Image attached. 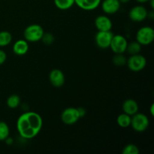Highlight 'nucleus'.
Wrapping results in <instances>:
<instances>
[{
  "mask_svg": "<svg viewBox=\"0 0 154 154\" xmlns=\"http://www.w3.org/2000/svg\"><path fill=\"white\" fill-rule=\"evenodd\" d=\"M43 120L36 112H26L21 114L17 121L18 133L25 139L35 138L42 130Z\"/></svg>",
  "mask_w": 154,
  "mask_h": 154,
  "instance_id": "nucleus-1",
  "label": "nucleus"
},
{
  "mask_svg": "<svg viewBox=\"0 0 154 154\" xmlns=\"http://www.w3.org/2000/svg\"><path fill=\"white\" fill-rule=\"evenodd\" d=\"M45 33L43 28L38 24L28 26L23 32V37L28 42H37L42 40Z\"/></svg>",
  "mask_w": 154,
  "mask_h": 154,
  "instance_id": "nucleus-2",
  "label": "nucleus"
},
{
  "mask_svg": "<svg viewBox=\"0 0 154 154\" xmlns=\"http://www.w3.org/2000/svg\"><path fill=\"white\" fill-rule=\"evenodd\" d=\"M150 121L145 114L136 113L131 117V125L134 131L137 132H143L148 128Z\"/></svg>",
  "mask_w": 154,
  "mask_h": 154,
  "instance_id": "nucleus-3",
  "label": "nucleus"
},
{
  "mask_svg": "<svg viewBox=\"0 0 154 154\" xmlns=\"http://www.w3.org/2000/svg\"><path fill=\"white\" fill-rule=\"evenodd\" d=\"M154 40V30L150 26H143L136 33V41L141 45H149Z\"/></svg>",
  "mask_w": 154,
  "mask_h": 154,
  "instance_id": "nucleus-4",
  "label": "nucleus"
},
{
  "mask_svg": "<svg viewBox=\"0 0 154 154\" xmlns=\"http://www.w3.org/2000/svg\"><path fill=\"white\" fill-rule=\"evenodd\" d=\"M126 65L130 71L138 72L142 71L147 65V60L144 56L141 54L131 55L126 61Z\"/></svg>",
  "mask_w": 154,
  "mask_h": 154,
  "instance_id": "nucleus-5",
  "label": "nucleus"
},
{
  "mask_svg": "<svg viewBox=\"0 0 154 154\" xmlns=\"http://www.w3.org/2000/svg\"><path fill=\"white\" fill-rule=\"evenodd\" d=\"M128 42L126 38L122 35H116L113 36L110 48L115 54H124L126 51Z\"/></svg>",
  "mask_w": 154,
  "mask_h": 154,
  "instance_id": "nucleus-6",
  "label": "nucleus"
},
{
  "mask_svg": "<svg viewBox=\"0 0 154 154\" xmlns=\"http://www.w3.org/2000/svg\"><path fill=\"white\" fill-rule=\"evenodd\" d=\"M113 36H114V34L111 30L110 31H98L95 36L96 45L101 49L109 48Z\"/></svg>",
  "mask_w": 154,
  "mask_h": 154,
  "instance_id": "nucleus-7",
  "label": "nucleus"
},
{
  "mask_svg": "<svg viewBox=\"0 0 154 154\" xmlns=\"http://www.w3.org/2000/svg\"><path fill=\"white\" fill-rule=\"evenodd\" d=\"M81 118L78 108H68L65 109L61 114V120L66 125H73Z\"/></svg>",
  "mask_w": 154,
  "mask_h": 154,
  "instance_id": "nucleus-8",
  "label": "nucleus"
},
{
  "mask_svg": "<svg viewBox=\"0 0 154 154\" xmlns=\"http://www.w3.org/2000/svg\"><path fill=\"white\" fill-rule=\"evenodd\" d=\"M147 14L148 12L145 7L142 5H136L131 9L129 16L134 22H141L147 17Z\"/></svg>",
  "mask_w": 154,
  "mask_h": 154,
  "instance_id": "nucleus-9",
  "label": "nucleus"
},
{
  "mask_svg": "<svg viewBox=\"0 0 154 154\" xmlns=\"http://www.w3.org/2000/svg\"><path fill=\"white\" fill-rule=\"evenodd\" d=\"M49 81L54 87L57 88L63 87L65 84L64 73L60 69H53L49 75Z\"/></svg>",
  "mask_w": 154,
  "mask_h": 154,
  "instance_id": "nucleus-10",
  "label": "nucleus"
},
{
  "mask_svg": "<svg viewBox=\"0 0 154 154\" xmlns=\"http://www.w3.org/2000/svg\"><path fill=\"white\" fill-rule=\"evenodd\" d=\"M120 5L119 0H103L101 3L102 9L107 14H114L120 10Z\"/></svg>",
  "mask_w": 154,
  "mask_h": 154,
  "instance_id": "nucleus-11",
  "label": "nucleus"
},
{
  "mask_svg": "<svg viewBox=\"0 0 154 154\" xmlns=\"http://www.w3.org/2000/svg\"><path fill=\"white\" fill-rule=\"evenodd\" d=\"M95 26L98 31H110L112 28V22L108 17L99 15L95 20Z\"/></svg>",
  "mask_w": 154,
  "mask_h": 154,
  "instance_id": "nucleus-12",
  "label": "nucleus"
},
{
  "mask_svg": "<svg viewBox=\"0 0 154 154\" xmlns=\"http://www.w3.org/2000/svg\"><path fill=\"white\" fill-rule=\"evenodd\" d=\"M122 108H123V113L132 117L138 112L139 107L136 101L132 99H128L123 102Z\"/></svg>",
  "mask_w": 154,
  "mask_h": 154,
  "instance_id": "nucleus-13",
  "label": "nucleus"
},
{
  "mask_svg": "<svg viewBox=\"0 0 154 154\" xmlns=\"http://www.w3.org/2000/svg\"><path fill=\"white\" fill-rule=\"evenodd\" d=\"M101 2L102 0H75V4L82 10L93 11L100 5Z\"/></svg>",
  "mask_w": 154,
  "mask_h": 154,
  "instance_id": "nucleus-14",
  "label": "nucleus"
},
{
  "mask_svg": "<svg viewBox=\"0 0 154 154\" xmlns=\"http://www.w3.org/2000/svg\"><path fill=\"white\" fill-rule=\"evenodd\" d=\"M29 51V44L28 42L24 39H20L14 43L13 46V52L16 55L23 56L28 52Z\"/></svg>",
  "mask_w": 154,
  "mask_h": 154,
  "instance_id": "nucleus-15",
  "label": "nucleus"
},
{
  "mask_svg": "<svg viewBox=\"0 0 154 154\" xmlns=\"http://www.w3.org/2000/svg\"><path fill=\"white\" fill-rule=\"evenodd\" d=\"M131 116L123 113L120 114L117 118V123L119 126L122 128H127L131 125Z\"/></svg>",
  "mask_w": 154,
  "mask_h": 154,
  "instance_id": "nucleus-16",
  "label": "nucleus"
},
{
  "mask_svg": "<svg viewBox=\"0 0 154 154\" xmlns=\"http://www.w3.org/2000/svg\"><path fill=\"white\" fill-rule=\"evenodd\" d=\"M56 7L60 10H68L75 5V0H54Z\"/></svg>",
  "mask_w": 154,
  "mask_h": 154,
  "instance_id": "nucleus-17",
  "label": "nucleus"
},
{
  "mask_svg": "<svg viewBox=\"0 0 154 154\" xmlns=\"http://www.w3.org/2000/svg\"><path fill=\"white\" fill-rule=\"evenodd\" d=\"M141 45L138 43V42H132L131 43H128L127 47H126V52L129 55H135L138 54L141 52Z\"/></svg>",
  "mask_w": 154,
  "mask_h": 154,
  "instance_id": "nucleus-18",
  "label": "nucleus"
},
{
  "mask_svg": "<svg viewBox=\"0 0 154 154\" xmlns=\"http://www.w3.org/2000/svg\"><path fill=\"white\" fill-rule=\"evenodd\" d=\"M12 41V35L9 32L2 31L0 32V48L6 47Z\"/></svg>",
  "mask_w": 154,
  "mask_h": 154,
  "instance_id": "nucleus-19",
  "label": "nucleus"
},
{
  "mask_svg": "<svg viewBox=\"0 0 154 154\" xmlns=\"http://www.w3.org/2000/svg\"><path fill=\"white\" fill-rule=\"evenodd\" d=\"M6 104H7V106L9 108L14 109V108H17L20 104V98L16 94L11 95L7 99Z\"/></svg>",
  "mask_w": 154,
  "mask_h": 154,
  "instance_id": "nucleus-20",
  "label": "nucleus"
},
{
  "mask_svg": "<svg viewBox=\"0 0 154 154\" xmlns=\"http://www.w3.org/2000/svg\"><path fill=\"white\" fill-rule=\"evenodd\" d=\"M10 135V129L5 122L0 121V141H5Z\"/></svg>",
  "mask_w": 154,
  "mask_h": 154,
  "instance_id": "nucleus-21",
  "label": "nucleus"
},
{
  "mask_svg": "<svg viewBox=\"0 0 154 154\" xmlns=\"http://www.w3.org/2000/svg\"><path fill=\"white\" fill-rule=\"evenodd\" d=\"M113 63L117 66H123L124 65H126V61L127 59L125 56H123V54H115L112 60Z\"/></svg>",
  "mask_w": 154,
  "mask_h": 154,
  "instance_id": "nucleus-22",
  "label": "nucleus"
},
{
  "mask_svg": "<svg viewBox=\"0 0 154 154\" xmlns=\"http://www.w3.org/2000/svg\"><path fill=\"white\" fill-rule=\"evenodd\" d=\"M123 154H138L139 153V149L135 144H129L125 146L122 151Z\"/></svg>",
  "mask_w": 154,
  "mask_h": 154,
  "instance_id": "nucleus-23",
  "label": "nucleus"
},
{
  "mask_svg": "<svg viewBox=\"0 0 154 154\" xmlns=\"http://www.w3.org/2000/svg\"><path fill=\"white\" fill-rule=\"evenodd\" d=\"M42 40L43 41L45 44L50 45V44H51L54 42V36H53L51 33H46V34L44 33Z\"/></svg>",
  "mask_w": 154,
  "mask_h": 154,
  "instance_id": "nucleus-24",
  "label": "nucleus"
},
{
  "mask_svg": "<svg viewBox=\"0 0 154 154\" xmlns=\"http://www.w3.org/2000/svg\"><path fill=\"white\" fill-rule=\"evenodd\" d=\"M7 60V54L2 50H0V66L3 64Z\"/></svg>",
  "mask_w": 154,
  "mask_h": 154,
  "instance_id": "nucleus-25",
  "label": "nucleus"
},
{
  "mask_svg": "<svg viewBox=\"0 0 154 154\" xmlns=\"http://www.w3.org/2000/svg\"><path fill=\"white\" fill-rule=\"evenodd\" d=\"M78 113H79L80 117H84V115L86 114L85 109H84V108H78Z\"/></svg>",
  "mask_w": 154,
  "mask_h": 154,
  "instance_id": "nucleus-26",
  "label": "nucleus"
},
{
  "mask_svg": "<svg viewBox=\"0 0 154 154\" xmlns=\"http://www.w3.org/2000/svg\"><path fill=\"white\" fill-rule=\"evenodd\" d=\"M135 1H136L137 2H138V3H141V4H142V3L149 2V1H150V0H135Z\"/></svg>",
  "mask_w": 154,
  "mask_h": 154,
  "instance_id": "nucleus-27",
  "label": "nucleus"
},
{
  "mask_svg": "<svg viewBox=\"0 0 154 154\" xmlns=\"http://www.w3.org/2000/svg\"><path fill=\"white\" fill-rule=\"evenodd\" d=\"M153 108H154V104H152L151 106H150V114H151L152 116L154 115V111H153Z\"/></svg>",
  "mask_w": 154,
  "mask_h": 154,
  "instance_id": "nucleus-28",
  "label": "nucleus"
},
{
  "mask_svg": "<svg viewBox=\"0 0 154 154\" xmlns=\"http://www.w3.org/2000/svg\"><path fill=\"white\" fill-rule=\"evenodd\" d=\"M120 3H128L130 0H119Z\"/></svg>",
  "mask_w": 154,
  "mask_h": 154,
  "instance_id": "nucleus-29",
  "label": "nucleus"
}]
</instances>
